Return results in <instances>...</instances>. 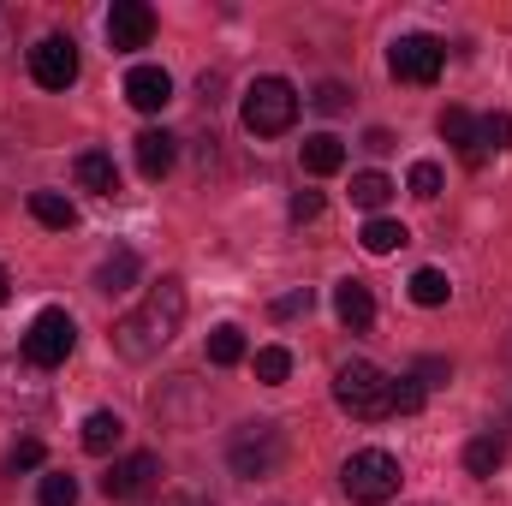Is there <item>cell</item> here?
Segmentation results:
<instances>
[{"label":"cell","mask_w":512,"mask_h":506,"mask_svg":"<svg viewBox=\"0 0 512 506\" xmlns=\"http://www.w3.org/2000/svg\"><path fill=\"white\" fill-rule=\"evenodd\" d=\"M185 328V280H161V286H149V298L114 322V352L126 358V364H149V358H161L167 346H173V334Z\"/></svg>","instance_id":"1"},{"label":"cell","mask_w":512,"mask_h":506,"mask_svg":"<svg viewBox=\"0 0 512 506\" xmlns=\"http://www.w3.org/2000/svg\"><path fill=\"white\" fill-rule=\"evenodd\" d=\"M286 465V429L274 417H256V423H239L233 441H227V471L245 477V483H262Z\"/></svg>","instance_id":"2"},{"label":"cell","mask_w":512,"mask_h":506,"mask_svg":"<svg viewBox=\"0 0 512 506\" xmlns=\"http://www.w3.org/2000/svg\"><path fill=\"white\" fill-rule=\"evenodd\" d=\"M334 399H340V411H352V417H364V423L393 417V376L376 370L370 358H346V364L334 370Z\"/></svg>","instance_id":"3"},{"label":"cell","mask_w":512,"mask_h":506,"mask_svg":"<svg viewBox=\"0 0 512 506\" xmlns=\"http://www.w3.org/2000/svg\"><path fill=\"white\" fill-rule=\"evenodd\" d=\"M399 483H405V471H399V459H393L387 447H358V453L340 465V489L358 506H387L399 495Z\"/></svg>","instance_id":"4"},{"label":"cell","mask_w":512,"mask_h":506,"mask_svg":"<svg viewBox=\"0 0 512 506\" xmlns=\"http://www.w3.org/2000/svg\"><path fill=\"white\" fill-rule=\"evenodd\" d=\"M239 120H245L251 137H280V131H292V120H298V90H292L286 78H256L251 90H245Z\"/></svg>","instance_id":"5"},{"label":"cell","mask_w":512,"mask_h":506,"mask_svg":"<svg viewBox=\"0 0 512 506\" xmlns=\"http://www.w3.org/2000/svg\"><path fill=\"white\" fill-rule=\"evenodd\" d=\"M72 346H78V322H72L60 304L36 310V322H30V334H24V358H30L36 370H60V364L72 358Z\"/></svg>","instance_id":"6"},{"label":"cell","mask_w":512,"mask_h":506,"mask_svg":"<svg viewBox=\"0 0 512 506\" xmlns=\"http://www.w3.org/2000/svg\"><path fill=\"white\" fill-rule=\"evenodd\" d=\"M48 370H36L30 358H6L0 364V411L12 417H42L54 405V387H48Z\"/></svg>","instance_id":"7"},{"label":"cell","mask_w":512,"mask_h":506,"mask_svg":"<svg viewBox=\"0 0 512 506\" xmlns=\"http://www.w3.org/2000/svg\"><path fill=\"white\" fill-rule=\"evenodd\" d=\"M441 66H447V42H441V36L411 30V36H399V42L387 48V72H393L399 84H435Z\"/></svg>","instance_id":"8"},{"label":"cell","mask_w":512,"mask_h":506,"mask_svg":"<svg viewBox=\"0 0 512 506\" xmlns=\"http://www.w3.org/2000/svg\"><path fill=\"white\" fill-rule=\"evenodd\" d=\"M30 78L42 90H72L78 84V42L72 36H42L30 48Z\"/></svg>","instance_id":"9"},{"label":"cell","mask_w":512,"mask_h":506,"mask_svg":"<svg viewBox=\"0 0 512 506\" xmlns=\"http://www.w3.org/2000/svg\"><path fill=\"white\" fill-rule=\"evenodd\" d=\"M149 411H155V423H167V429H197L203 411H209V399L197 393V381L191 376H173L167 387H155Z\"/></svg>","instance_id":"10"},{"label":"cell","mask_w":512,"mask_h":506,"mask_svg":"<svg viewBox=\"0 0 512 506\" xmlns=\"http://www.w3.org/2000/svg\"><path fill=\"white\" fill-rule=\"evenodd\" d=\"M155 483H161V459H155V453H126V459L102 477V495H108V501H143Z\"/></svg>","instance_id":"11"},{"label":"cell","mask_w":512,"mask_h":506,"mask_svg":"<svg viewBox=\"0 0 512 506\" xmlns=\"http://www.w3.org/2000/svg\"><path fill=\"white\" fill-rule=\"evenodd\" d=\"M149 36H155V12L143 6V0H114V12H108V42L131 54V48H149Z\"/></svg>","instance_id":"12"},{"label":"cell","mask_w":512,"mask_h":506,"mask_svg":"<svg viewBox=\"0 0 512 506\" xmlns=\"http://www.w3.org/2000/svg\"><path fill=\"white\" fill-rule=\"evenodd\" d=\"M126 102L137 114H161L167 102H173V78H167V66H131L126 72Z\"/></svg>","instance_id":"13"},{"label":"cell","mask_w":512,"mask_h":506,"mask_svg":"<svg viewBox=\"0 0 512 506\" xmlns=\"http://www.w3.org/2000/svg\"><path fill=\"white\" fill-rule=\"evenodd\" d=\"M137 173L143 179H167L173 173V161H179V137L173 131H161V126H149V131H137Z\"/></svg>","instance_id":"14"},{"label":"cell","mask_w":512,"mask_h":506,"mask_svg":"<svg viewBox=\"0 0 512 506\" xmlns=\"http://www.w3.org/2000/svg\"><path fill=\"white\" fill-rule=\"evenodd\" d=\"M334 310H340V322H346L352 334H364V328L376 322V298H370L364 280H340V286H334Z\"/></svg>","instance_id":"15"},{"label":"cell","mask_w":512,"mask_h":506,"mask_svg":"<svg viewBox=\"0 0 512 506\" xmlns=\"http://www.w3.org/2000/svg\"><path fill=\"white\" fill-rule=\"evenodd\" d=\"M441 137L459 149L465 167H483V161H489V155H483V137H477V120H471L465 108H447V114H441Z\"/></svg>","instance_id":"16"},{"label":"cell","mask_w":512,"mask_h":506,"mask_svg":"<svg viewBox=\"0 0 512 506\" xmlns=\"http://www.w3.org/2000/svg\"><path fill=\"white\" fill-rule=\"evenodd\" d=\"M298 161H304V173H316V179H328V173H340V167H346V143H340L334 131H316V137H304V149H298Z\"/></svg>","instance_id":"17"},{"label":"cell","mask_w":512,"mask_h":506,"mask_svg":"<svg viewBox=\"0 0 512 506\" xmlns=\"http://www.w3.org/2000/svg\"><path fill=\"white\" fill-rule=\"evenodd\" d=\"M72 173H78V185L96 191V197H114V191H120V167H114V155H102V149H84Z\"/></svg>","instance_id":"18"},{"label":"cell","mask_w":512,"mask_h":506,"mask_svg":"<svg viewBox=\"0 0 512 506\" xmlns=\"http://www.w3.org/2000/svg\"><path fill=\"white\" fill-rule=\"evenodd\" d=\"M137 274H143L137 251H126V245H120V251L96 268V292H131V280H137Z\"/></svg>","instance_id":"19"},{"label":"cell","mask_w":512,"mask_h":506,"mask_svg":"<svg viewBox=\"0 0 512 506\" xmlns=\"http://www.w3.org/2000/svg\"><path fill=\"white\" fill-rule=\"evenodd\" d=\"M120 435H126L120 411H90V417H84V453H114Z\"/></svg>","instance_id":"20"},{"label":"cell","mask_w":512,"mask_h":506,"mask_svg":"<svg viewBox=\"0 0 512 506\" xmlns=\"http://www.w3.org/2000/svg\"><path fill=\"white\" fill-rule=\"evenodd\" d=\"M358 239H364V251H370V256H393V251H405V245H411V233H405L399 221H387V215L364 221V233H358Z\"/></svg>","instance_id":"21"},{"label":"cell","mask_w":512,"mask_h":506,"mask_svg":"<svg viewBox=\"0 0 512 506\" xmlns=\"http://www.w3.org/2000/svg\"><path fill=\"white\" fill-rule=\"evenodd\" d=\"M30 215H36L42 227H54V233H66V227L78 221V209H72L60 191H30Z\"/></svg>","instance_id":"22"},{"label":"cell","mask_w":512,"mask_h":506,"mask_svg":"<svg viewBox=\"0 0 512 506\" xmlns=\"http://www.w3.org/2000/svg\"><path fill=\"white\" fill-rule=\"evenodd\" d=\"M453 298V280L441 274V268H417L411 274V304H423V310H441Z\"/></svg>","instance_id":"23"},{"label":"cell","mask_w":512,"mask_h":506,"mask_svg":"<svg viewBox=\"0 0 512 506\" xmlns=\"http://www.w3.org/2000/svg\"><path fill=\"white\" fill-rule=\"evenodd\" d=\"M501 459H507V441H501V435H477V441L465 447V471H471V477H495Z\"/></svg>","instance_id":"24"},{"label":"cell","mask_w":512,"mask_h":506,"mask_svg":"<svg viewBox=\"0 0 512 506\" xmlns=\"http://www.w3.org/2000/svg\"><path fill=\"white\" fill-rule=\"evenodd\" d=\"M239 358H245V328L221 322V328L209 334V364H215V370H233Z\"/></svg>","instance_id":"25"},{"label":"cell","mask_w":512,"mask_h":506,"mask_svg":"<svg viewBox=\"0 0 512 506\" xmlns=\"http://www.w3.org/2000/svg\"><path fill=\"white\" fill-rule=\"evenodd\" d=\"M387 197H393V179H387V173H358V179H352V203H358V209L376 215Z\"/></svg>","instance_id":"26"},{"label":"cell","mask_w":512,"mask_h":506,"mask_svg":"<svg viewBox=\"0 0 512 506\" xmlns=\"http://www.w3.org/2000/svg\"><path fill=\"white\" fill-rule=\"evenodd\" d=\"M286 376H292V352H286V346H262V352H256V381L280 387Z\"/></svg>","instance_id":"27"},{"label":"cell","mask_w":512,"mask_h":506,"mask_svg":"<svg viewBox=\"0 0 512 506\" xmlns=\"http://www.w3.org/2000/svg\"><path fill=\"white\" fill-rule=\"evenodd\" d=\"M405 191H411L417 203H435V197H441V167H435V161H417V167L405 173Z\"/></svg>","instance_id":"28"},{"label":"cell","mask_w":512,"mask_h":506,"mask_svg":"<svg viewBox=\"0 0 512 506\" xmlns=\"http://www.w3.org/2000/svg\"><path fill=\"white\" fill-rule=\"evenodd\" d=\"M36 501H42V506H78V477L48 471V477H42V489H36Z\"/></svg>","instance_id":"29"},{"label":"cell","mask_w":512,"mask_h":506,"mask_svg":"<svg viewBox=\"0 0 512 506\" xmlns=\"http://www.w3.org/2000/svg\"><path fill=\"white\" fill-rule=\"evenodd\" d=\"M477 137H483V155L495 149H512V114H489V120H477Z\"/></svg>","instance_id":"30"},{"label":"cell","mask_w":512,"mask_h":506,"mask_svg":"<svg viewBox=\"0 0 512 506\" xmlns=\"http://www.w3.org/2000/svg\"><path fill=\"white\" fill-rule=\"evenodd\" d=\"M310 304H316V292H310V286H292V292H280V298L268 304V316H274V322H292V316H304Z\"/></svg>","instance_id":"31"},{"label":"cell","mask_w":512,"mask_h":506,"mask_svg":"<svg viewBox=\"0 0 512 506\" xmlns=\"http://www.w3.org/2000/svg\"><path fill=\"white\" fill-rule=\"evenodd\" d=\"M346 102H352V90H346L340 78L316 84V96H310V108H322V114H346Z\"/></svg>","instance_id":"32"},{"label":"cell","mask_w":512,"mask_h":506,"mask_svg":"<svg viewBox=\"0 0 512 506\" xmlns=\"http://www.w3.org/2000/svg\"><path fill=\"white\" fill-rule=\"evenodd\" d=\"M36 465H42V441H36V435L12 441V453H6V471H36Z\"/></svg>","instance_id":"33"},{"label":"cell","mask_w":512,"mask_h":506,"mask_svg":"<svg viewBox=\"0 0 512 506\" xmlns=\"http://www.w3.org/2000/svg\"><path fill=\"white\" fill-rule=\"evenodd\" d=\"M423 399H429V393H423V387H417L411 376H399V381H393V411H399V417L423 411Z\"/></svg>","instance_id":"34"},{"label":"cell","mask_w":512,"mask_h":506,"mask_svg":"<svg viewBox=\"0 0 512 506\" xmlns=\"http://www.w3.org/2000/svg\"><path fill=\"white\" fill-rule=\"evenodd\" d=\"M447 376H453V364H447V358H417V370H411V381H417L423 393H429V387H441Z\"/></svg>","instance_id":"35"},{"label":"cell","mask_w":512,"mask_h":506,"mask_svg":"<svg viewBox=\"0 0 512 506\" xmlns=\"http://www.w3.org/2000/svg\"><path fill=\"white\" fill-rule=\"evenodd\" d=\"M286 215H292V221H298V227H304V221H316V215H322V191H298V197H292V209H286Z\"/></svg>","instance_id":"36"},{"label":"cell","mask_w":512,"mask_h":506,"mask_svg":"<svg viewBox=\"0 0 512 506\" xmlns=\"http://www.w3.org/2000/svg\"><path fill=\"white\" fill-rule=\"evenodd\" d=\"M197 96L215 108V102H221V72H203V78H197Z\"/></svg>","instance_id":"37"},{"label":"cell","mask_w":512,"mask_h":506,"mask_svg":"<svg viewBox=\"0 0 512 506\" xmlns=\"http://www.w3.org/2000/svg\"><path fill=\"white\" fill-rule=\"evenodd\" d=\"M364 149H370V155H387V149H393V131H370V137H364Z\"/></svg>","instance_id":"38"},{"label":"cell","mask_w":512,"mask_h":506,"mask_svg":"<svg viewBox=\"0 0 512 506\" xmlns=\"http://www.w3.org/2000/svg\"><path fill=\"white\" fill-rule=\"evenodd\" d=\"M6 292H12V280H6V268H0V304H6Z\"/></svg>","instance_id":"39"},{"label":"cell","mask_w":512,"mask_h":506,"mask_svg":"<svg viewBox=\"0 0 512 506\" xmlns=\"http://www.w3.org/2000/svg\"><path fill=\"white\" fill-rule=\"evenodd\" d=\"M268 506H274V501H268Z\"/></svg>","instance_id":"40"}]
</instances>
